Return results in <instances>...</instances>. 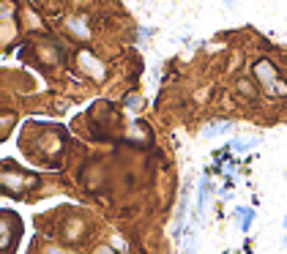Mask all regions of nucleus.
Segmentation results:
<instances>
[{
	"mask_svg": "<svg viewBox=\"0 0 287 254\" xmlns=\"http://www.w3.org/2000/svg\"><path fill=\"white\" fill-rule=\"evenodd\" d=\"M79 66H82V69L88 71L90 77H96V79H104V66L99 63V60L90 55V52H79Z\"/></svg>",
	"mask_w": 287,
	"mask_h": 254,
	"instance_id": "nucleus-3",
	"label": "nucleus"
},
{
	"mask_svg": "<svg viewBox=\"0 0 287 254\" xmlns=\"http://www.w3.org/2000/svg\"><path fill=\"white\" fill-rule=\"evenodd\" d=\"M238 90H241V96H246V98H255V88H252L246 79H238Z\"/></svg>",
	"mask_w": 287,
	"mask_h": 254,
	"instance_id": "nucleus-9",
	"label": "nucleus"
},
{
	"mask_svg": "<svg viewBox=\"0 0 287 254\" xmlns=\"http://www.w3.org/2000/svg\"><path fill=\"white\" fill-rule=\"evenodd\" d=\"M224 3H227V6H230V3H232V0H224Z\"/></svg>",
	"mask_w": 287,
	"mask_h": 254,
	"instance_id": "nucleus-14",
	"label": "nucleus"
},
{
	"mask_svg": "<svg viewBox=\"0 0 287 254\" xmlns=\"http://www.w3.org/2000/svg\"><path fill=\"white\" fill-rule=\"evenodd\" d=\"M255 77L260 79V82H263L265 90H268L271 85H276L279 79H282V77H279V71H276V66H273L271 60H257V63H255Z\"/></svg>",
	"mask_w": 287,
	"mask_h": 254,
	"instance_id": "nucleus-2",
	"label": "nucleus"
},
{
	"mask_svg": "<svg viewBox=\"0 0 287 254\" xmlns=\"http://www.w3.org/2000/svg\"><path fill=\"white\" fill-rule=\"evenodd\" d=\"M139 104H142V101H139V96H129V107H131V110H134V107L139 110Z\"/></svg>",
	"mask_w": 287,
	"mask_h": 254,
	"instance_id": "nucleus-11",
	"label": "nucleus"
},
{
	"mask_svg": "<svg viewBox=\"0 0 287 254\" xmlns=\"http://www.w3.org/2000/svg\"><path fill=\"white\" fill-rule=\"evenodd\" d=\"M282 227H284V230H287V211H284V219H282Z\"/></svg>",
	"mask_w": 287,
	"mask_h": 254,
	"instance_id": "nucleus-12",
	"label": "nucleus"
},
{
	"mask_svg": "<svg viewBox=\"0 0 287 254\" xmlns=\"http://www.w3.org/2000/svg\"><path fill=\"white\" fill-rule=\"evenodd\" d=\"M211 180L208 178H203L200 180V189H197V211L200 213H205L208 211V205H211Z\"/></svg>",
	"mask_w": 287,
	"mask_h": 254,
	"instance_id": "nucleus-4",
	"label": "nucleus"
},
{
	"mask_svg": "<svg viewBox=\"0 0 287 254\" xmlns=\"http://www.w3.org/2000/svg\"><path fill=\"white\" fill-rule=\"evenodd\" d=\"M260 145H263V137H241V139H232L230 148L238 150V153H246L252 148H260Z\"/></svg>",
	"mask_w": 287,
	"mask_h": 254,
	"instance_id": "nucleus-6",
	"label": "nucleus"
},
{
	"mask_svg": "<svg viewBox=\"0 0 287 254\" xmlns=\"http://www.w3.org/2000/svg\"><path fill=\"white\" fill-rule=\"evenodd\" d=\"M22 235V224L11 211H3V238H0V246H3V254H11L17 249V240Z\"/></svg>",
	"mask_w": 287,
	"mask_h": 254,
	"instance_id": "nucleus-1",
	"label": "nucleus"
},
{
	"mask_svg": "<svg viewBox=\"0 0 287 254\" xmlns=\"http://www.w3.org/2000/svg\"><path fill=\"white\" fill-rule=\"evenodd\" d=\"M235 216H238V227H241V232H249L252 230V222H255V208H244V205H238L235 208Z\"/></svg>",
	"mask_w": 287,
	"mask_h": 254,
	"instance_id": "nucleus-7",
	"label": "nucleus"
},
{
	"mask_svg": "<svg viewBox=\"0 0 287 254\" xmlns=\"http://www.w3.org/2000/svg\"><path fill=\"white\" fill-rule=\"evenodd\" d=\"M71 254H79V251H71Z\"/></svg>",
	"mask_w": 287,
	"mask_h": 254,
	"instance_id": "nucleus-15",
	"label": "nucleus"
},
{
	"mask_svg": "<svg viewBox=\"0 0 287 254\" xmlns=\"http://www.w3.org/2000/svg\"><path fill=\"white\" fill-rule=\"evenodd\" d=\"M230 129H232L230 120H213V123H208V126L203 129V139H213L216 134H227Z\"/></svg>",
	"mask_w": 287,
	"mask_h": 254,
	"instance_id": "nucleus-5",
	"label": "nucleus"
},
{
	"mask_svg": "<svg viewBox=\"0 0 287 254\" xmlns=\"http://www.w3.org/2000/svg\"><path fill=\"white\" fill-rule=\"evenodd\" d=\"M96 254H115V249H112V246H99Z\"/></svg>",
	"mask_w": 287,
	"mask_h": 254,
	"instance_id": "nucleus-10",
	"label": "nucleus"
},
{
	"mask_svg": "<svg viewBox=\"0 0 287 254\" xmlns=\"http://www.w3.org/2000/svg\"><path fill=\"white\" fill-rule=\"evenodd\" d=\"M282 246H287V232H284V238H282Z\"/></svg>",
	"mask_w": 287,
	"mask_h": 254,
	"instance_id": "nucleus-13",
	"label": "nucleus"
},
{
	"mask_svg": "<svg viewBox=\"0 0 287 254\" xmlns=\"http://www.w3.org/2000/svg\"><path fill=\"white\" fill-rule=\"evenodd\" d=\"M69 30H74L77 36H79V38H88V36H90V33L85 30V25L79 22V19H69Z\"/></svg>",
	"mask_w": 287,
	"mask_h": 254,
	"instance_id": "nucleus-8",
	"label": "nucleus"
}]
</instances>
